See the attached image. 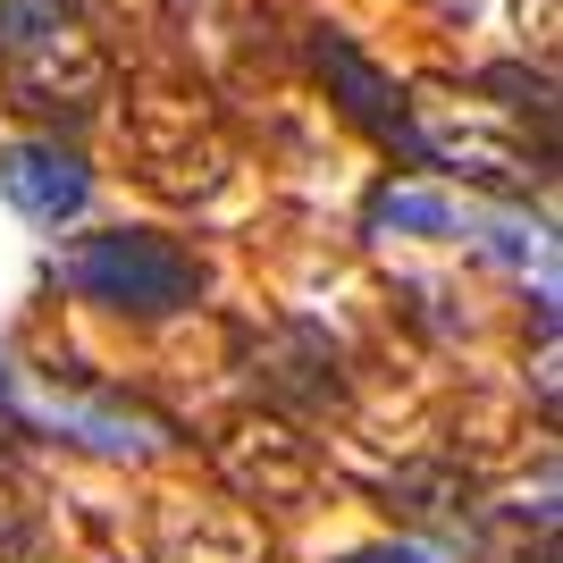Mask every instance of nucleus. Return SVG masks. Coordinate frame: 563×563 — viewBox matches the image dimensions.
Wrapping results in <instances>:
<instances>
[{"instance_id":"f8f14e48","label":"nucleus","mask_w":563,"mask_h":563,"mask_svg":"<svg viewBox=\"0 0 563 563\" xmlns=\"http://www.w3.org/2000/svg\"><path fill=\"white\" fill-rule=\"evenodd\" d=\"M345 563H438L429 547H362V555H345Z\"/></svg>"},{"instance_id":"39448f33","label":"nucleus","mask_w":563,"mask_h":563,"mask_svg":"<svg viewBox=\"0 0 563 563\" xmlns=\"http://www.w3.org/2000/svg\"><path fill=\"white\" fill-rule=\"evenodd\" d=\"M152 563H269V539L244 505L219 496H168L152 514Z\"/></svg>"},{"instance_id":"1a4fd4ad","label":"nucleus","mask_w":563,"mask_h":563,"mask_svg":"<svg viewBox=\"0 0 563 563\" xmlns=\"http://www.w3.org/2000/svg\"><path fill=\"white\" fill-rule=\"evenodd\" d=\"M51 412H59V421H68L76 429V438H85V446H93V454H118V463H135V454H161L168 446V429L161 421H152V412H135V404H51Z\"/></svg>"},{"instance_id":"0eeeda50","label":"nucleus","mask_w":563,"mask_h":563,"mask_svg":"<svg viewBox=\"0 0 563 563\" xmlns=\"http://www.w3.org/2000/svg\"><path fill=\"white\" fill-rule=\"evenodd\" d=\"M0 194H9L34 228H68V219H85V202H93V168L76 161L59 135H34V143H9V152H0Z\"/></svg>"},{"instance_id":"7ed1b4c3","label":"nucleus","mask_w":563,"mask_h":563,"mask_svg":"<svg viewBox=\"0 0 563 563\" xmlns=\"http://www.w3.org/2000/svg\"><path fill=\"white\" fill-rule=\"evenodd\" d=\"M211 463H219V479H228V496L244 514H295V505L320 496V446L303 438V421H286L269 404H253V412H235L219 429Z\"/></svg>"},{"instance_id":"6e6552de","label":"nucleus","mask_w":563,"mask_h":563,"mask_svg":"<svg viewBox=\"0 0 563 563\" xmlns=\"http://www.w3.org/2000/svg\"><path fill=\"white\" fill-rule=\"evenodd\" d=\"M387 505H396L404 521H421V530H454V539H471V521H479V488H471L454 463L387 471Z\"/></svg>"},{"instance_id":"20e7f679","label":"nucleus","mask_w":563,"mask_h":563,"mask_svg":"<svg viewBox=\"0 0 563 563\" xmlns=\"http://www.w3.org/2000/svg\"><path fill=\"white\" fill-rule=\"evenodd\" d=\"M311 68H320V85H329V101L362 126V135H378L387 152H404V161H421V126H412V101L387 85V76L362 59V51L345 43V34H311Z\"/></svg>"},{"instance_id":"f257e3e1","label":"nucleus","mask_w":563,"mask_h":563,"mask_svg":"<svg viewBox=\"0 0 563 563\" xmlns=\"http://www.w3.org/2000/svg\"><path fill=\"white\" fill-rule=\"evenodd\" d=\"M0 85L9 101L51 126L93 118L110 101V51H101L85 0H0Z\"/></svg>"},{"instance_id":"9d476101","label":"nucleus","mask_w":563,"mask_h":563,"mask_svg":"<svg viewBox=\"0 0 563 563\" xmlns=\"http://www.w3.org/2000/svg\"><path fill=\"white\" fill-rule=\"evenodd\" d=\"M371 235H454V202L446 194H421V186H378L371 194Z\"/></svg>"},{"instance_id":"423d86ee","label":"nucleus","mask_w":563,"mask_h":563,"mask_svg":"<svg viewBox=\"0 0 563 563\" xmlns=\"http://www.w3.org/2000/svg\"><path fill=\"white\" fill-rule=\"evenodd\" d=\"M253 378H261V404L286 412V421H311V412L345 404L336 353H329V336H311V329H269L261 353H253Z\"/></svg>"},{"instance_id":"9b49d317","label":"nucleus","mask_w":563,"mask_h":563,"mask_svg":"<svg viewBox=\"0 0 563 563\" xmlns=\"http://www.w3.org/2000/svg\"><path fill=\"white\" fill-rule=\"evenodd\" d=\"M25 539H34V488L0 463V555H18Z\"/></svg>"},{"instance_id":"f03ea898","label":"nucleus","mask_w":563,"mask_h":563,"mask_svg":"<svg viewBox=\"0 0 563 563\" xmlns=\"http://www.w3.org/2000/svg\"><path fill=\"white\" fill-rule=\"evenodd\" d=\"M59 278H68L85 303L118 311V320H168V311H186L194 295H202L194 253H177L168 235H143V228L85 235V244L59 261Z\"/></svg>"}]
</instances>
